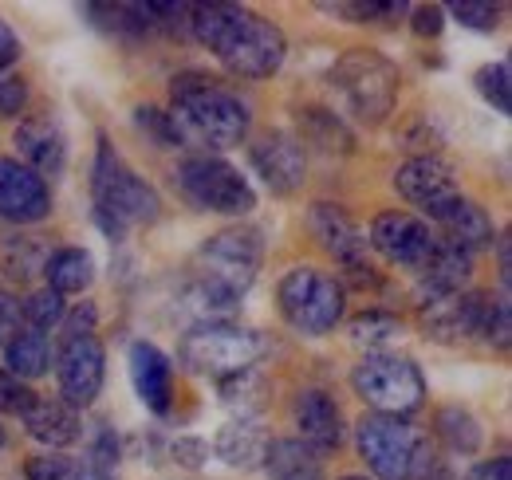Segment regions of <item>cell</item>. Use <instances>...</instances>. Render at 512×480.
Here are the masks:
<instances>
[{"label":"cell","instance_id":"cell-1","mask_svg":"<svg viewBox=\"0 0 512 480\" xmlns=\"http://www.w3.org/2000/svg\"><path fill=\"white\" fill-rule=\"evenodd\" d=\"M190 40L237 79H268L284 67L288 36L280 24L241 4H201L190 8Z\"/></svg>","mask_w":512,"mask_h":480},{"label":"cell","instance_id":"cell-2","mask_svg":"<svg viewBox=\"0 0 512 480\" xmlns=\"http://www.w3.org/2000/svg\"><path fill=\"white\" fill-rule=\"evenodd\" d=\"M260 264H264V237L253 225H229L205 237L193 256L190 284V307L197 311V323L229 319L256 284Z\"/></svg>","mask_w":512,"mask_h":480},{"label":"cell","instance_id":"cell-3","mask_svg":"<svg viewBox=\"0 0 512 480\" xmlns=\"http://www.w3.org/2000/svg\"><path fill=\"white\" fill-rule=\"evenodd\" d=\"M170 95H174V103L166 115L178 130V142H197L209 150H233L253 130L249 103L205 71L174 75Z\"/></svg>","mask_w":512,"mask_h":480},{"label":"cell","instance_id":"cell-4","mask_svg":"<svg viewBox=\"0 0 512 480\" xmlns=\"http://www.w3.org/2000/svg\"><path fill=\"white\" fill-rule=\"evenodd\" d=\"M91 209L95 225L111 240H123L130 229H150L162 217L158 189L138 178L107 138H99V154L91 166Z\"/></svg>","mask_w":512,"mask_h":480},{"label":"cell","instance_id":"cell-5","mask_svg":"<svg viewBox=\"0 0 512 480\" xmlns=\"http://www.w3.org/2000/svg\"><path fill=\"white\" fill-rule=\"evenodd\" d=\"M327 83L343 99L351 119L363 122V126H379L398 103L402 75H398V63L386 60L375 48H347L331 63Z\"/></svg>","mask_w":512,"mask_h":480},{"label":"cell","instance_id":"cell-6","mask_svg":"<svg viewBox=\"0 0 512 480\" xmlns=\"http://www.w3.org/2000/svg\"><path fill=\"white\" fill-rule=\"evenodd\" d=\"M355 445L379 480H422L438 457L434 441L414 421L386 414H363L355 425Z\"/></svg>","mask_w":512,"mask_h":480},{"label":"cell","instance_id":"cell-7","mask_svg":"<svg viewBox=\"0 0 512 480\" xmlns=\"http://www.w3.org/2000/svg\"><path fill=\"white\" fill-rule=\"evenodd\" d=\"M268 355V339L253 327H237L229 319H213V323H193L178 343V362L201 374V378H233L241 370H249Z\"/></svg>","mask_w":512,"mask_h":480},{"label":"cell","instance_id":"cell-8","mask_svg":"<svg viewBox=\"0 0 512 480\" xmlns=\"http://www.w3.org/2000/svg\"><path fill=\"white\" fill-rule=\"evenodd\" d=\"M276 303H280V315L292 331H300L308 339H323L339 327L347 292L331 272H323L316 264H296L280 276Z\"/></svg>","mask_w":512,"mask_h":480},{"label":"cell","instance_id":"cell-9","mask_svg":"<svg viewBox=\"0 0 512 480\" xmlns=\"http://www.w3.org/2000/svg\"><path fill=\"white\" fill-rule=\"evenodd\" d=\"M174 185L197 213H217V217H249L256 209V189L233 162L217 154H190L178 162Z\"/></svg>","mask_w":512,"mask_h":480},{"label":"cell","instance_id":"cell-10","mask_svg":"<svg viewBox=\"0 0 512 480\" xmlns=\"http://www.w3.org/2000/svg\"><path fill=\"white\" fill-rule=\"evenodd\" d=\"M351 386L371 406V414L386 418H410L426 402V378L418 362L394 351H367L351 370Z\"/></svg>","mask_w":512,"mask_h":480},{"label":"cell","instance_id":"cell-11","mask_svg":"<svg viewBox=\"0 0 512 480\" xmlns=\"http://www.w3.org/2000/svg\"><path fill=\"white\" fill-rule=\"evenodd\" d=\"M308 229L320 240V248L359 284H375V268L367 260V233L355 225V217L343 205L316 201L308 213Z\"/></svg>","mask_w":512,"mask_h":480},{"label":"cell","instance_id":"cell-12","mask_svg":"<svg viewBox=\"0 0 512 480\" xmlns=\"http://www.w3.org/2000/svg\"><path fill=\"white\" fill-rule=\"evenodd\" d=\"M107 378V351L99 335H64L56 351V382H60V402L71 410H87Z\"/></svg>","mask_w":512,"mask_h":480},{"label":"cell","instance_id":"cell-13","mask_svg":"<svg viewBox=\"0 0 512 480\" xmlns=\"http://www.w3.org/2000/svg\"><path fill=\"white\" fill-rule=\"evenodd\" d=\"M489 300L485 292H453V296H438V300H422V331L438 343H469L481 339L485 331V315H489Z\"/></svg>","mask_w":512,"mask_h":480},{"label":"cell","instance_id":"cell-14","mask_svg":"<svg viewBox=\"0 0 512 480\" xmlns=\"http://www.w3.org/2000/svg\"><path fill=\"white\" fill-rule=\"evenodd\" d=\"M249 162H253L256 178L264 181L276 197H292L304 185V174H308V150L288 130L260 134L253 150H249Z\"/></svg>","mask_w":512,"mask_h":480},{"label":"cell","instance_id":"cell-15","mask_svg":"<svg viewBox=\"0 0 512 480\" xmlns=\"http://www.w3.org/2000/svg\"><path fill=\"white\" fill-rule=\"evenodd\" d=\"M434 240H438V233H434L426 221L390 209V213H379V217L371 221L367 248H375L390 264H402V268H414V272H418V268L426 264Z\"/></svg>","mask_w":512,"mask_h":480},{"label":"cell","instance_id":"cell-16","mask_svg":"<svg viewBox=\"0 0 512 480\" xmlns=\"http://www.w3.org/2000/svg\"><path fill=\"white\" fill-rule=\"evenodd\" d=\"M52 217V189L16 158H0V221L40 225Z\"/></svg>","mask_w":512,"mask_h":480},{"label":"cell","instance_id":"cell-17","mask_svg":"<svg viewBox=\"0 0 512 480\" xmlns=\"http://www.w3.org/2000/svg\"><path fill=\"white\" fill-rule=\"evenodd\" d=\"M292 421H296V429H300L296 441H304L316 457L339 453L343 441H347L343 410H339V402H335L327 390H320V386H308V390L296 394V402H292Z\"/></svg>","mask_w":512,"mask_h":480},{"label":"cell","instance_id":"cell-18","mask_svg":"<svg viewBox=\"0 0 512 480\" xmlns=\"http://www.w3.org/2000/svg\"><path fill=\"white\" fill-rule=\"evenodd\" d=\"M12 142H16V154H20V166H28L32 174H40L44 181L64 174L67 138L64 130H60V122L52 119V115H28V119H20Z\"/></svg>","mask_w":512,"mask_h":480},{"label":"cell","instance_id":"cell-19","mask_svg":"<svg viewBox=\"0 0 512 480\" xmlns=\"http://www.w3.org/2000/svg\"><path fill=\"white\" fill-rule=\"evenodd\" d=\"M426 217L442 229L438 237L453 240V244H461V248H469V252L497 244V225H493V217H489L473 197H465L461 189H457L453 197H446V201H438L434 209H426Z\"/></svg>","mask_w":512,"mask_h":480},{"label":"cell","instance_id":"cell-20","mask_svg":"<svg viewBox=\"0 0 512 480\" xmlns=\"http://www.w3.org/2000/svg\"><path fill=\"white\" fill-rule=\"evenodd\" d=\"M127 370L138 402L150 414H170V406H174V362L166 359L154 343H130Z\"/></svg>","mask_w":512,"mask_h":480},{"label":"cell","instance_id":"cell-21","mask_svg":"<svg viewBox=\"0 0 512 480\" xmlns=\"http://www.w3.org/2000/svg\"><path fill=\"white\" fill-rule=\"evenodd\" d=\"M473 280V252L453 244V240L438 237L426 264L418 268V296L422 300H438V296H453L465 292Z\"/></svg>","mask_w":512,"mask_h":480},{"label":"cell","instance_id":"cell-22","mask_svg":"<svg viewBox=\"0 0 512 480\" xmlns=\"http://www.w3.org/2000/svg\"><path fill=\"white\" fill-rule=\"evenodd\" d=\"M394 189L402 201L418 205V209H434L438 201H446L457 193V181H453V166L438 154H422V158H410L406 166H398L394 174Z\"/></svg>","mask_w":512,"mask_h":480},{"label":"cell","instance_id":"cell-23","mask_svg":"<svg viewBox=\"0 0 512 480\" xmlns=\"http://www.w3.org/2000/svg\"><path fill=\"white\" fill-rule=\"evenodd\" d=\"M20 421H24V429H28L32 441L48 445V453H64L67 445H75L79 433H83L79 410H71L60 398H40V394H36V402L24 410Z\"/></svg>","mask_w":512,"mask_h":480},{"label":"cell","instance_id":"cell-24","mask_svg":"<svg viewBox=\"0 0 512 480\" xmlns=\"http://www.w3.org/2000/svg\"><path fill=\"white\" fill-rule=\"evenodd\" d=\"M268 445H272V437L264 433V425H260V421H241V418L221 425V433L213 437V453H217L229 469H241V473L264 469Z\"/></svg>","mask_w":512,"mask_h":480},{"label":"cell","instance_id":"cell-25","mask_svg":"<svg viewBox=\"0 0 512 480\" xmlns=\"http://www.w3.org/2000/svg\"><path fill=\"white\" fill-rule=\"evenodd\" d=\"M4 370L8 374H16L20 382H36V378H44L48 370H52V343H48V335H40V331H28V327H20L4 347Z\"/></svg>","mask_w":512,"mask_h":480},{"label":"cell","instance_id":"cell-26","mask_svg":"<svg viewBox=\"0 0 512 480\" xmlns=\"http://www.w3.org/2000/svg\"><path fill=\"white\" fill-rule=\"evenodd\" d=\"M44 280L52 292L60 296H75V292H87L95 284V256L87 248H56L48 252L44 260Z\"/></svg>","mask_w":512,"mask_h":480},{"label":"cell","instance_id":"cell-27","mask_svg":"<svg viewBox=\"0 0 512 480\" xmlns=\"http://www.w3.org/2000/svg\"><path fill=\"white\" fill-rule=\"evenodd\" d=\"M264 473H268V480H323V461L304 441L284 437V441L268 445Z\"/></svg>","mask_w":512,"mask_h":480},{"label":"cell","instance_id":"cell-28","mask_svg":"<svg viewBox=\"0 0 512 480\" xmlns=\"http://www.w3.org/2000/svg\"><path fill=\"white\" fill-rule=\"evenodd\" d=\"M217 390H221L225 410H233V418L241 421H256V414L268 406V378L256 366L233 374V378H221Z\"/></svg>","mask_w":512,"mask_h":480},{"label":"cell","instance_id":"cell-29","mask_svg":"<svg viewBox=\"0 0 512 480\" xmlns=\"http://www.w3.org/2000/svg\"><path fill=\"white\" fill-rule=\"evenodd\" d=\"M434 429H438L442 445L453 457H473L481 449V441H485L481 421L473 418V410H465V406H442L438 418H434Z\"/></svg>","mask_w":512,"mask_h":480},{"label":"cell","instance_id":"cell-30","mask_svg":"<svg viewBox=\"0 0 512 480\" xmlns=\"http://www.w3.org/2000/svg\"><path fill=\"white\" fill-rule=\"evenodd\" d=\"M87 480H119L123 469V445L119 433L111 429V421H99L91 433V449H87Z\"/></svg>","mask_w":512,"mask_h":480},{"label":"cell","instance_id":"cell-31","mask_svg":"<svg viewBox=\"0 0 512 480\" xmlns=\"http://www.w3.org/2000/svg\"><path fill=\"white\" fill-rule=\"evenodd\" d=\"M347 335H351V343L355 347H371V351H379L383 343L390 339H398L402 335V319L398 315H390V311H363V315H355L351 323H347Z\"/></svg>","mask_w":512,"mask_h":480},{"label":"cell","instance_id":"cell-32","mask_svg":"<svg viewBox=\"0 0 512 480\" xmlns=\"http://www.w3.org/2000/svg\"><path fill=\"white\" fill-rule=\"evenodd\" d=\"M67 315V303L60 292H52L48 284L44 288H36V292H28L24 300H20V319L28 323V331H52V327H60Z\"/></svg>","mask_w":512,"mask_h":480},{"label":"cell","instance_id":"cell-33","mask_svg":"<svg viewBox=\"0 0 512 480\" xmlns=\"http://www.w3.org/2000/svg\"><path fill=\"white\" fill-rule=\"evenodd\" d=\"M300 126H304V134H296V138H300V146H304V150H308V146L335 150V142H339L343 150L351 146V134H347V126L335 119L331 111L308 107V111H300Z\"/></svg>","mask_w":512,"mask_h":480},{"label":"cell","instance_id":"cell-34","mask_svg":"<svg viewBox=\"0 0 512 480\" xmlns=\"http://www.w3.org/2000/svg\"><path fill=\"white\" fill-rule=\"evenodd\" d=\"M44 260H48V248L40 244V237H12L4 244V268L12 280H32L36 272H44Z\"/></svg>","mask_w":512,"mask_h":480},{"label":"cell","instance_id":"cell-35","mask_svg":"<svg viewBox=\"0 0 512 480\" xmlns=\"http://www.w3.org/2000/svg\"><path fill=\"white\" fill-rule=\"evenodd\" d=\"M477 95L497 111V115H509L512 111V75H509V60H497V63H485L477 75Z\"/></svg>","mask_w":512,"mask_h":480},{"label":"cell","instance_id":"cell-36","mask_svg":"<svg viewBox=\"0 0 512 480\" xmlns=\"http://www.w3.org/2000/svg\"><path fill=\"white\" fill-rule=\"evenodd\" d=\"M28 480H87V465L71 453H40L24 465Z\"/></svg>","mask_w":512,"mask_h":480},{"label":"cell","instance_id":"cell-37","mask_svg":"<svg viewBox=\"0 0 512 480\" xmlns=\"http://www.w3.org/2000/svg\"><path fill=\"white\" fill-rule=\"evenodd\" d=\"M446 16H453L461 28H473V32H497V28H501L505 8H501V4H489V0H481V4L461 0V4L446 8Z\"/></svg>","mask_w":512,"mask_h":480},{"label":"cell","instance_id":"cell-38","mask_svg":"<svg viewBox=\"0 0 512 480\" xmlns=\"http://www.w3.org/2000/svg\"><path fill=\"white\" fill-rule=\"evenodd\" d=\"M327 12H335V16H351V24H383V20H394V16H402V12H410L402 0L394 4V0H367V4H327Z\"/></svg>","mask_w":512,"mask_h":480},{"label":"cell","instance_id":"cell-39","mask_svg":"<svg viewBox=\"0 0 512 480\" xmlns=\"http://www.w3.org/2000/svg\"><path fill=\"white\" fill-rule=\"evenodd\" d=\"M32 402H36L32 386L20 382L16 374H8V370L0 366V418H24V410H28Z\"/></svg>","mask_w":512,"mask_h":480},{"label":"cell","instance_id":"cell-40","mask_svg":"<svg viewBox=\"0 0 512 480\" xmlns=\"http://www.w3.org/2000/svg\"><path fill=\"white\" fill-rule=\"evenodd\" d=\"M28 107V83L20 75L0 71V119H20Z\"/></svg>","mask_w":512,"mask_h":480},{"label":"cell","instance_id":"cell-41","mask_svg":"<svg viewBox=\"0 0 512 480\" xmlns=\"http://www.w3.org/2000/svg\"><path fill=\"white\" fill-rule=\"evenodd\" d=\"M410 28H414V36H422V40L442 36V28H446V8H442V4H418V8H410Z\"/></svg>","mask_w":512,"mask_h":480},{"label":"cell","instance_id":"cell-42","mask_svg":"<svg viewBox=\"0 0 512 480\" xmlns=\"http://www.w3.org/2000/svg\"><path fill=\"white\" fill-rule=\"evenodd\" d=\"M134 115H138V126H142V130H150V134H154L162 146H182V142H178V130H174V122H170V115H166V111L138 107Z\"/></svg>","mask_w":512,"mask_h":480},{"label":"cell","instance_id":"cell-43","mask_svg":"<svg viewBox=\"0 0 512 480\" xmlns=\"http://www.w3.org/2000/svg\"><path fill=\"white\" fill-rule=\"evenodd\" d=\"M170 457H174L182 469H201V465L209 461V441H201V437H178L174 449H170Z\"/></svg>","mask_w":512,"mask_h":480},{"label":"cell","instance_id":"cell-44","mask_svg":"<svg viewBox=\"0 0 512 480\" xmlns=\"http://www.w3.org/2000/svg\"><path fill=\"white\" fill-rule=\"evenodd\" d=\"M20 331V300H12L8 292H0V347Z\"/></svg>","mask_w":512,"mask_h":480},{"label":"cell","instance_id":"cell-45","mask_svg":"<svg viewBox=\"0 0 512 480\" xmlns=\"http://www.w3.org/2000/svg\"><path fill=\"white\" fill-rule=\"evenodd\" d=\"M465 480H512V461L509 457H493V461H481L473 465Z\"/></svg>","mask_w":512,"mask_h":480},{"label":"cell","instance_id":"cell-46","mask_svg":"<svg viewBox=\"0 0 512 480\" xmlns=\"http://www.w3.org/2000/svg\"><path fill=\"white\" fill-rule=\"evenodd\" d=\"M24 56V44H20V36L0 20V71H8L12 63Z\"/></svg>","mask_w":512,"mask_h":480},{"label":"cell","instance_id":"cell-47","mask_svg":"<svg viewBox=\"0 0 512 480\" xmlns=\"http://www.w3.org/2000/svg\"><path fill=\"white\" fill-rule=\"evenodd\" d=\"M339 480H371V477H359V473H351V477H339Z\"/></svg>","mask_w":512,"mask_h":480},{"label":"cell","instance_id":"cell-48","mask_svg":"<svg viewBox=\"0 0 512 480\" xmlns=\"http://www.w3.org/2000/svg\"><path fill=\"white\" fill-rule=\"evenodd\" d=\"M0 453H4V429H0Z\"/></svg>","mask_w":512,"mask_h":480}]
</instances>
